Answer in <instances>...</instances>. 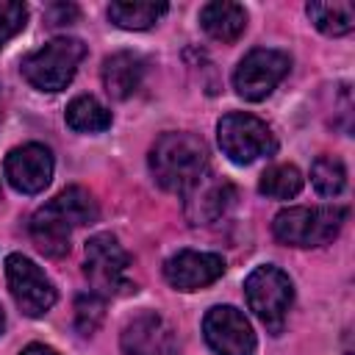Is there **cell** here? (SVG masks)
Listing matches in <instances>:
<instances>
[{"label":"cell","mask_w":355,"mask_h":355,"mask_svg":"<svg viewBox=\"0 0 355 355\" xmlns=\"http://www.w3.org/2000/svg\"><path fill=\"white\" fill-rule=\"evenodd\" d=\"M305 14L311 17V22L327 33V36H344L355 28V6L347 0H336V3H308Z\"/></svg>","instance_id":"d6986e66"},{"label":"cell","mask_w":355,"mask_h":355,"mask_svg":"<svg viewBox=\"0 0 355 355\" xmlns=\"http://www.w3.org/2000/svg\"><path fill=\"white\" fill-rule=\"evenodd\" d=\"M3 172L11 183V189H17L22 194H39L47 189V183L53 178V153L36 141L14 147L6 155Z\"/></svg>","instance_id":"4fadbf2b"},{"label":"cell","mask_w":355,"mask_h":355,"mask_svg":"<svg viewBox=\"0 0 355 355\" xmlns=\"http://www.w3.org/2000/svg\"><path fill=\"white\" fill-rule=\"evenodd\" d=\"M86 58V44L75 36H55L39 50L28 53L19 64L22 78L39 92H61L72 83L80 61Z\"/></svg>","instance_id":"3957f363"},{"label":"cell","mask_w":355,"mask_h":355,"mask_svg":"<svg viewBox=\"0 0 355 355\" xmlns=\"http://www.w3.org/2000/svg\"><path fill=\"white\" fill-rule=\"evenodd\" d=\"M236 200V189L233 183H227L225 178L214 175V172H202L186 191H183V214L189 219V225H211L216 222Z\"/></svg>","instance_id":"8fae6325"},{"label":"cell","mask_w":355,"mask_h":355,"mask_svg":"<svg viewBox=\"0 0 355 355\" xmlns=\"http://www.w3.org/2000/svg\"><path fill=\"white\" fill-rule=\"evenodd\" d=\"M347 222V208L341 205H294L283 208L275 222L272 233L280 244L291 247H322L338 236V230Z\"/></svg>","instance_id":"277c9868"},{"label":"cell","mask_w":355,"mask_h":355,"mask_svg":"<svg viewBox=\"0 0 355 355\" xmlns=\"http://www.w3.org/2000/svg\"><path fill=\"white\" fill-rule=\"evenodd\" d=\"M244 297H247L250 311L263 322V327L272 336H277L294 302V286L288 275L272 263L255 266L244 280Z\"/></svg>","instance_id":"5b68a950"},{"label":"cell","mask_w":355,"mask_h":355,"mask_svg":"<svg viewBox=\"0 0 355 355\" xmlns=\"http://www.w3.org/2000/svg\"><path fill=\"white\" fill-rule=\"evenodd\" d=\"M105 316V300L97 291H80L75 297V327L80 336H92Z\"/></svg>","instance_id":"7402d4cb"},{"label":"cell","mask_w":355,"mask_h":355,"mask_svg":"<svg viewBox=\"0 0 355 355\" xmlns=\"http://www.w3.org/2000/svg\"><path fill=\"white\" fill-rule=\"evenodd\" d=\"M78 17H80V11H78V6H72V3H53V6H47V11H44L47 25H69V22H75Z\"/></svg>","instance_id":"cb8c5ba5"},{"label":"cell","mask_w":355,"mask_h":355,"mask_svg":"<svg viewBox=\"0 0 355 355\" xmlns=\"http://www.w3.org/2000/svg\"><path fill=\"white\" fill-rule=\"evenodd\" d=\"M97 219V202L94 197L80 189V186H69L61 194H55L47 205H42L33 216H31V239L33 244L50 255V258H61L69 252V239L75 227L92 225Z\"/></svg>","instance_id":"6da1fadb"},{"label":"cell","mask_w":355,"mask_h":355,"mask_svg":"<svg viewBox=\"0 0 355 355\" xmlns=\"http://www.w3.org/2000/svg\"><path fill=\"white\" fill-rule=\"evenodd\" d=\"M208 169L205 141L194 133H164L150 150V172L166 191L183 194Z\"/></svg>","instance_id":"7a4b0ae2"},{"label":"cell","mask_w":355,"mask_h":355,"mask_svg":"<svg viewBox=\"0 0 355 355\" xmlns=\"http://www.w3.org/2000/svg\"><path fill=\"white\" fill-rule=\"evenodd\" d=\"M119 344L125 355H180L175 330L155 311H144L133 316L122 327Z\"/></svg>","instance_id":"7c38bea8"},{"label":"cell","mask_w":355,"mask_h":355,"mask_svg":"<svg viewBox=\"0 0 355 355\" xmlns=\"http://www.w3.org/2000/svg\"><path fill=\"white\" fill-rule=\"evenodd\" d=\"M6 277H8V288H11L14 302L25 316L39 319L55 305L58 294H55L53 280L28 255L11 252L6 258Z\"/></svg>","instance_id":"ba28073f"},{"label":"cell","mask_w":355,"mask_h":355,"mask_svg":"<svg viewBox=\"0 0 355 355\" xmlns=\"http://www.w3.org/2000/svg\"><path fill=\"white\" fill-rule=\"evenodd\" d=\"M202 336L216 355H252L255 333L233 305H214L202 319Z\"/></svg>","instance_id":"30bf717a"},{"label":"cell","mask_w":355,"mask_h":355,"mask_svg":"<svg viewBox=\"0 0 355 355\" xmlns=\"http://www.w3.org/2000/svg\"><path fill=\"white\" fill-rule=\"evenodd\" d=\"M103 86L114 100H128L144 78V58L130 50H119L103 61Z\"/></svg>","instance_id":"9a60e30c"},{"label":"cell","mask_w":355,"mask_h":355,"mask_svg":"<svg viewBox=\"0 0 355 355\" xmlns=\"http://www.w3.org/2000/svg\"><path fill=\"white\" fill-rule=\"evenodd\" d=\"M166 3H153V0H119L108 6V19L116 28L125 31H144L155 25L166 14Z\"/></svg>","instance_id":"e0dca14e"},{"label":"cell","mask_w":355,"mask_h":355,"mask_svg":"<svg viewBox=\"0 0 355 355\" xmlns=\"http://www.w3.org/2000/svg\"><path fill=\"white\" fill-rule=\"evenodd\" d=\"M25 19H28V6L25 3L0 0V47L25 28Z\"/></svg>","instance_id":"603a6c76"},{"label":"cell","mask_w":355,"mask_h":355,"mask_svg":"<svg viewBox=\"0 0 355 355\" xmlns=\"http://www.w3.org/2000/svg\"><path fill=\"white\" fill-rule=\"evenodd\" d=\"M311 183L322 197H338L347 186V169L333 155H319L311 166Z\"/></svg>","instance_id":"44dd1931"},{"label":"cell","mask_w":355,"mask_h":355,"mask_svg":"<svg viewBox=\"0 0 355 355\" xmlns=\"http://www.w3.org/2000/svg\"><path fill=\"white\" fill-rule=\"evenodd\" d=\"M300 189H302V172L294 164H275L258 180V191L272 200H291L300 194Z\"/></svg>","instance_id":"ffe728a7"},{"label":"cell","mask_w":355,"mask_h":355,"mask_svg":"<svg viewBox=\"0 0 355 355\" xmlns=\"http://www.w3.org/2000/svg\"><path fill=\"white\" fill-rule=\"evenodd\" d=\"M288 67H291V58L286 53L272 47H255L239 61L233 72V86L239 97L258 103L275 92V86L288 75Z\"/></svg>","instance_id":"9c48e42d"},{"label":"cell","mask_w":355,"mask_h":355,"mask_svg":"<svg viewBox=\"0 0 355 355\" xmlns=\"http://www.w3.org/2000/svg\"><path fill=\"white\" fill-rule=\"evenodd\" d=\"M225 272V258L216 252L180 250L164 263V277L178 291H197L216 283Z\"/></svg>","instance_id":"5bb4252c"},{"label":"cell","mask_w":355,"mask_h":355,"mask_svg":"<svg viewBox=\"0 0 355 355\" xmlns=\"http://www.w3.org/2000/svg\"><path fill=\"white\" fill-rule=\"evenodd\" d=\"M347 355H352V352H347Z\"/></svg>","instance_id":"4316f807"},{"label":"cell","mask_w":355,"mask_h":355,"mask_svg":"<svg viewBox=\"0 0 355 355\" xmlns=\"http://www.w3.org/2000/svg\"><path fill=\"white\" fill-rule=\"evenodd\" d=\"M3 330H6V313H3V308H0V336H3Z\"/></svg>","instance_id":"484cf974"},{"label":"cell","mask_w":355,"mask_h":355,"mask_svg":"<svg viewBox=\"0 0 355 355\" xmlns=\"http://www.w3.org/2000/svg\"><path fill=\"white\" fill-rule=\"evenodd\" d=\"M19 355H58L53 347H44V344H28Z\"/></svg>","instance_id":"d4e9b609"},{"label":"cell","mask_w":355,"mask_h":355,"mask_svg":"<svg viewBox=\"0 0 355 355\" xmlns=\"http://www.w3.org/2000/svg\"><path fill=\"white\" fill-rule=\"evenodd\" d=\"M67 125L75 133H103L111 128V111L92 94H80L67 105Z\"/></svg>","instance_id":"ac0fdd59"},{"label":"cell","mask_w":355,"mask_h":355,"mask_svg":"<svg viewBox=\"0 0 355 355\" xmlns=\"http://www.w3.org/2000/svg\"><path fill=\"white\" fill-rule=\"evenodd\" d=\"M216 139L222 153L233 161V164H252L263 155H272L277 150L275 133L272 128L252 116V114H225L216 125Z\"/></svg>","instance_id":"8992f818"},{"label":"cell","mask_w":355,"mask_h":355,"mask_svg":"<svg viewBox=\"0 0 355 355\" xmlns=\"http://www.w3.org/2000/svg\"><path fill=\"white\" fill-rule=\"evenodd\" d=\"M128 266H130V258L114 233H94L86 241L83 272L92 283V291H97L100 297L122 294L125 288H130Z\"/></svg>","instance_id":"52a82bcc"},{"label":"cell","mask_w":355,"mask_h":355,"mask_svg":"<svg viewBox=\"0 0 355 355\" xmlns=\"http://www.w3.org/2000/svg\"><path fill=\"white\" fill-rule=\"evenodd\" d=\"M200 25L202 31L216 39V42H236L244 28H247V11L244 6L239 3H230V0H214L208 6H202L200 11Z\"/></svg>","instance_id":"2e32d148"}]
</instances>
